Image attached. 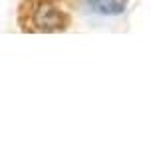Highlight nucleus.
<instances>
[{
	"label": "nucleus",
	"mask_w": 151,
	"mask_h": 151,
	"mask_svg": "<svg viewBox=\"0 0 151 151\" xmlns=\"http://www.w3.org/2000/svg\"><path fill=\"white\" fill-rule=\"evenodd\" d=\"M34 24L42 32H58L64 28V16L54 4L42 2L34 10Z\"/></svg>",
	"instance_id": "nucleus-1"
},
{
	"label": "nucleus",
	"mask_w": 151,
	"mask_h": 151,
	"mask_svg": "<svg viewBox=\"0 0 151 151\" xmlns=\"http://www.w3.org/2000/svg\"><path fill=\"white\" fill-rule=\"evenodd\" d=\"M90 4L96 12L106 16H115L123 12V2H117V0H90Z\"/></svg>",
	"instance_id": "nucleus-2"
}]
</instances>
